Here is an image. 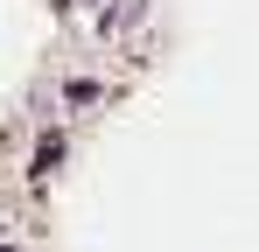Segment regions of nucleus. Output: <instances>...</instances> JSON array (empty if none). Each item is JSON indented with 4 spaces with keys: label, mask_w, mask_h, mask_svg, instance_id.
<instances>
[{
    "label": "nucleus",
    "mask_w": 259,
    "mask_h": 252,
    "mask_svg": "<svg viewBox=\"0 0 259 252\" xmlns=\"http://www.w3.org/2000/svg\"><path fill=\"white\" fill-rule=\"evenodd\" d=\"M56 161H63V140H56V133H49L42 147H35V175H49V168H56Z\"/></svg>",
    "instance_id": "nucleus-1"
}]
</instances>
